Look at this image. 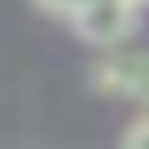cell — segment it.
<instances>
[{"label": "cell", "mask_w": 149, "mask_h": 149, "mask_svg": "<svg viewBox=\"0 0 149 149\" xmlns=\"http://www.w3.org/2000/svg\"><path fill=\"white\" fill-rule=\"evenodd\" d=\"M120 145H124V149H149V108L141 112V116H133V120L124 124Z\"/></svg>", "instance_id": "3"}, {"label": "cell", "mask_w": 149, "mask_h": 149, "mask_svg": "<svg viewBox=\"0 0 149 149\" xmlns=\"http://www.w3.org/2000/svg\"><path fill=\"white\" fill-rule=\"evenodd\" d=\"M145 4H149V0H145Z\"/></svg>", "instance_id": "5"}, {"label": "cell", "mask_w": 149, "mask_h": 149, "mask_svg": "<svg viewBox=\"0 0 149 149\" xmlns=\"http://www.w3.org/2000/svg\"><path fill=\"white\" fill-rule=\"evenodd\" d=\"M87 87L104 100H128L149 108V50H104L87 66Z\"/></svg>", "instance_id": "2"}, {"label": "cell", "mask_w": 149, "mask_h": 149, "mask_svg": "<svg viewBox=\"0 0 149 149\" xmlns=\"http://www.w3.org/2000/svg\"><path fill=\"white\" fill-rule=\"evenodd\" d=\"M33 4L42 8V13H50V17H62V21H66V17L79 8V4H87V0H33Z\"/></svg>", "instance_id": "4"}, {"label": "cell", "mask_w": 149, "mask_h": 149, "mask_svg": "<svg viewBox=\"0 0 149 149\" xmlns=\"http://www.w3.org/2000/svg\"><path fill=\"white\" fill-rule=\"evenodd\" d=\"M141 17H145V0H87L66 21L79 42L95 50H112V46H124L141 29Z\"/></svg>", "instance_id": "1"}]
</instances>
